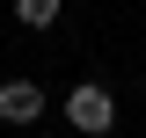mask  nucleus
Masks as SVG:
<instances>
[{
    "label": "nucleus",
    "mask_w": 146,
    "mask_h": 138,
    "mask_svg": "<svg viewBox=\"0 0 146 138\" xmlns=\"http://www.w3.org/2000/svg\"><path fill=\"white\" fill-rule=\"evenodd\" d=\"M66 124H73V131H110V124H117V102H110V87L80 80V87L66 95Z\"/></svg>",
    "instance_id": "1"
},
{
    "label": "nucleus",
    "mask_w": 146,
    "mask_h": 138,
    "mask_svg": "<svg viewBox=\"0 0 146 138\" xmlns=\"http://www.w3.org/2000/svg\"><path fill=\"white\" fill-rule=\"evenodd\" d=\"M0 116H7V124H36V116H44V87H36V80H7V87H0Z\"/></svg>",
    "instance_id": "2"
},
{
    "label": "nucleus",
    "mask_w": 146,
    "mask_h": 138,
    "mask_svg": "<svg viewBox=\"0 0 146 138\" xmlns=\"http://www.w3.org/2000/svg\"><path fill=\"white\" fill-rule=\"evenodd\" d=\"M15 15L29 22V29H51V22L66 15V0H15Z\"/></svg>",
    "instance_id": "3"
}]
</instances>
